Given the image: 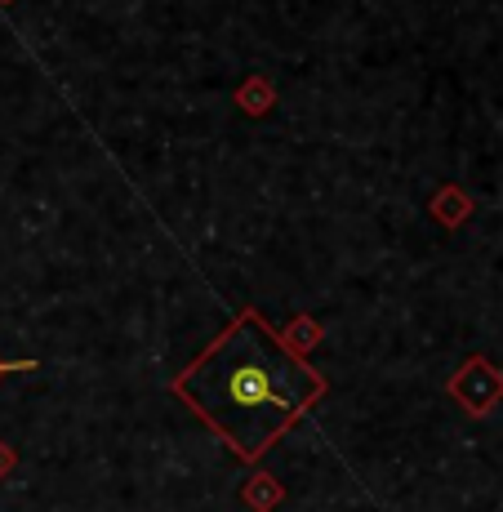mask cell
I'll list each match as a JSON object with an SVG mask.
<instances>
[{
	"label": "cell",
	"mask_w": 503,
	"mask_h": 512,
	"mask_svg": "<svg viewBox=\"0 0 503 512\" xmlns=\"http://www.w3.org/2000/svg\"><path fill=\"white\" fill-rule=\"evenodd\" d=\"M446 392L459 401L463 410H468V415L481 419V415H490V410L503 401V370L490 357H481V352H477V357H468L455 374H450Z\"/></svg>",
	"instance_id": "obj_2"
},
{
	"label": "cell",
	"mask_w": 503,
	"mask_h": 512,
	"mask_svg": "<svg viewBox=\"0 0 503 512\" xmlns=\"http://www.w3.org/2000/svg\"><path fill=\"white\" fill-rule=\"evenodd\" d=\"M272 85L263 81V76H250V81L241 85V90H236V103H241V112L245 116H268L272 112Z\"/></svg>",
	"instance_id": "obj_6"
},
{
	"label": "cell",
	"mask_w": 503,
	"mask_h": 512,
	"mask_svg": "<svg viewBox=\"0 0 503 512\" xmlns=\"http://www.w3.org/2000/svg\"><path fill=\"white\" fill-rule=\"evenodd\" d=\"M174 397L210 423L245 464L263 455L325 397V379L276 330L245 308L201 357L174 379Z\"/></svg>",
	"instance_id": "obj_1"
},
{
	"label": "cell",
	"mask_w": 503,
	"mask_h": 512,
	"mask_svg": "<svg viewBox=\"0 0 503 512\" xmlns=\"http://www.w3.org/2000/svg\"><path fill=\"white\" fill-rule=\"evenodd\" d=\"M432 219H437L441 228H463V223L472 219V201L459 192L455 183L441 187V192L432 196Z\"/></svg>",
	"instance_id": "obj_3"
},
{
	"label": "cell",
	"mask_w": 503,
	"mask_h": 512,
	"mask_svg": "<svg viewBox=\"0 0 503 512\" xmlns=\"http://www.w3.org/2000/svg\"><path fill=\"white\" fill-rule=\"evenodd\" d=\"M241 499H245V504H250L254 512H272V508H281L285 486L272 477V472H254V477L241 486Z\"/></svg>",
	"instance_id": "obj_4"
},
{
	"label": "cell",
	"mask_w": 503,
	"mask_h": 512,
	"mask_svg": "<svg viewBox=\"0 0 503 512\" xmlns=\"http://www.w3.org/2000/svg\"><path fill=\"white\" fill-rule=\"evenodd\" d=\"M27 370H36L32 357H27V361H0V379H5V374H27Z\"/></svg>",
	"instance_id": "obj_8"
},
{
	"label": "cell",
	"mask_w": 503,
	"mask_h": 512,
	"mask_svg": "<svg viewBox=\"0 0 503 512\" xmlns=\"http://www.w3.org/2000/svg\"><path fill=\"white\" fill-rule=\"evenodd\" d=\"M321 334H325V330H321L317 317H294L285 330H276V339H281L290 352H312V348L321 343Z\"/></svg>",
	"instance_id": "obj_5"
},
{
	"label": "cell",
	"mask_w": 503,
	"mask_h": 512,
	"mask_svg": "<svg viewBox=\"0 0 503 512\" xmlns=\"http://www.w3.org/2000/svg\"><path fill=\"white\" fill-rule=\"evenodd\" d=\"M14 468H18V450L9 446V441H0V481H5Z\"/></svg>",
	"instance_id": "obj_7"
}]
</instances>
